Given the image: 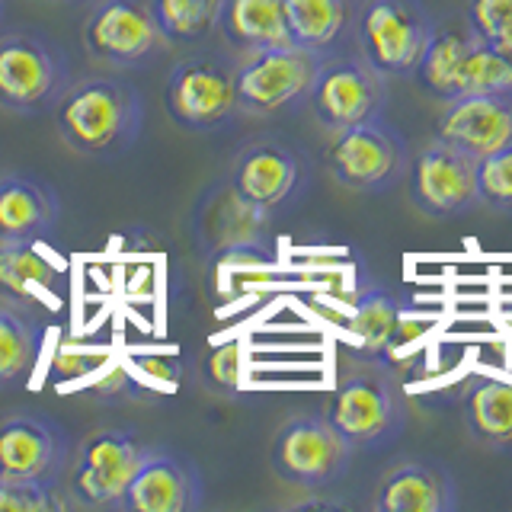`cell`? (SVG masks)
Instances as JSON below:
<instances>
[{
	"mask_svg": "<svg viewBox=\"0 0 512 512\" xmlns=\"http://www.w3.org/2000/svg\"><path fill=\"white\" fill-rule=\"evenodd\" d=\"M58 138L80 157H119L141 135V93L122 77H84L55 103Z\"/></svg>",
	"mask_w": 512,
	"mask_h": 512,
	"instance_id": "cell-1",
	"label": "cell"
},
{
	"mask_svg": "<svg viewBox=\"0 0 512 512\" xmlns=\"http://www.w3.org/2000/svg\"><path fill=\"white\" fill-rule=\"evenodd\" d=\"M413 77L429 96L452 103L461 96L512 90V61L477 39L468 23L436 26Z\"/></svg>",
	"mask_w": 512,
	"mask_h": 512,
	"instance_id": "cell-2",
	"label": "cell"
},
{
	"mask_svg": "<svg viewBox=\"0 0 512 512\" xmlns=\"http://www.w3.org/2000/svg\"><path fill=\"white\" fill-rule=\"evenodd\" d=\"M324 416L352 445V452L391 445L407 423L404 400L381 359H368L356 372L343 375Z\"/></svg>",
	"mask_w": 512,
	"mask_h": 512,
	"instance_id": "cell-3",
	"label": "cell"
},
{
	"mask_svg": "<svg viewBox=\"0 0 512 512\" xmlns=\"http://www.w3.org/2000/svg\"><path fill=\"white\" fill-rule=\"evenodd\" d=\"M71 87V61L55 42L36 32L0 36V109L36 116L55 109Z\"/></svg>",
	"mask_w": 512,
	"mask_h": 512,
	"instance_id": "cell-4",
	"label": "cell"
},
{
	"mask_svg": "<svg viewBox=\"0 0 512 512\" xmlns=\"http://www.w3.org/2000/svg\"><path fill=\"white\" fill-rule=\"evenodd\" d=\"M320 64H324V52H311L295 42L244 52V61L234 68L240 112L276 116V112L308 100Z\"/></svg>",
	"mask_w": 512,
	"mask_h": 512,
	"instance_id": "cell-5",
	"label": "cell"
},
{
	"mask_svg": "<svg viewBox=\"0 0 512 512\" xmlns=\"http://www.w3.org/2000/svg\"><path fill=\"white\" fill-rule=\"evenodd\" d=\"M362 58L384 77L413 74L436 32L420 0H368L359 13Z\"/></svg>",
	"mask_w": 512,
	"mask_h": 512,
	"instance_id": "cell-6",
	"label": "cell"
},
{
	"mask_svg": "<svg viewBox=\"0 0 512 512\" xmlns=\"http://www.w3.org/2000/svg\"><path fill=\"white\" fill-rule=\"evenodd\" d=\"M148 445L132 429H100L80 442L68 471V496L74 506L116 509L132 484Z\"/></svg>",
	"mask_w": 512,
	"mask_h": 512,
	"instance_id": "cell-7",
	"label": "cell"
},
{
	"mask_svg": "<svg viewBox=\"0 0 512 512\" xmlns=\"http://www.w3.org/2000/svg\"><path fill=\"white\" fill-rule=\"evenodd\" d=\"M407 144L381 119L340 128L330 138L327 167L333 180L352 192H384L407 173Z\"/></svg>",
	"mask_w": 512,
	"mask_h": 512,
	"instance_id": "cell-8",
	"label": "cell"
},
{
	"mask_svg": "<svg viewBox=\"0 0 512 512\" xmlns=\"http://www.w3.org/2000/svg\"><path fill=\"white\" fill-rule=\"evenodd\" d=\"M352 461V445L336 432L327 416H295L272 436L269 464L292 487H327Z\"/></svg>",
	"mask_w": 512,
	"mask_h": 512,
	"instance_id": "cell-9",
	"label": "cell"
},
{
	"mask_svg": "<svg viewBox=\"0 0 512 512\" xmlns=\"http://www.w3.org/2000/svg\"><path fill=\"white\" fill-rule=\"evenodd\" d=\"M164 109L183 132H215L228 125L237 106L234 68L221 58H186L167 77Z\"/></svg>",
	"mask_w": 512,
	"mask_h": 512,
	"instance_id": "cell-10",
	"label": "cell"
},
{
	"mask_svg": "<svg viewBox=\"0 0 512 512\" xmlns=\"http://www.w3.org/2000/svg\"><path fill=\"white\" fill-rule=\"evenodd\" d=\"M308 106L327 132L381 119L388 106V84L365 58L324 61L311 84Z\"/></svg>",
	"mask_w": 512,
	"mask_h": 512,
	"instance_id": "cell-11",
	"label": "cell"
},
{
	"mask_svg": "<svg viewBox=\"0 0 512 512\" xmlns=\"http://www.w3.org/2000/svg\"><path fill=\"white\" fill-rule=\"evenodd\" d=\"M148 0H100L84 20V48L93 61L138 68L164 45Z\"/></svg>",
	"mask_w": 512,
	"mask_h": 512,
	"instance_id": "cell-12",
	"label": "cell"
},
{
	"mask_svg": "<svg viewBox=\"0 0 512 512\" xmlns=\"http://www.w3.org/2000/svg\"><path fill=\"white\" fill-rule=\"evenodd\" d=\"M413 202L429 218H452L480 205L477 160L445 141H429L410 170Z\"/></svg>",
	"mask_w": 512,
	"mask_h": 512,
	"instance_id": "cell-13",
	"label": "cell"
},
{
	"mask_svg": "<svg viewBox=\"0 0 512 512\" xmlns=\"http://www.w3.org/2000/svg\"><path fill=\"white\" fill-rule=\"evenodd\" d=\"M68 461L64 429L39 413L0 423V480H58Z\"/></svg>",
	"mask_w": 512,
	"mask_h": 512,
	"instance_id": "cell-14",
	"label": "cell"
},
{
	"mask_svg": "<svg viewBox=\"0 0 512 512\" xmlns=\"http://www.w3.org/2000/svg\"><path fill=\"white\" fill-rule=\"evenodd\" d=\"M436 138L474 160L512 148V90L452 100L439 116Z\"/></svg>",
	"mask_w": 512,
	"mask_h": 512,
	"instance_id": "cell-15",
	"label": "cell"
},
{
	"mask_svg": "<svg viewBox=\"0 0 512 512\" xmlns=\"http://www.w3.org/2000/svg\"><path fill=\"white\" fill-rule=\"evenodd\" d=\"M202 506V474L186 458L148 448L132 484L125 487L119 512H192Z\"/></svg>",
	"mask_w": 512,
	"mask_h": 512,
	"instance_id": "cell-16",
	"label": "cell"
},
{
	"mask_svg": "<svg viewBox=\"0 0 512 512\" xmlns=\"http://www.w3.org/2000/svg\"><path fill=\"white\" fill-rule=\"evenodd\" d=\"M301 183V164L295 151H288L279 141H260L240 151L231 170V189L247 208L272 212L282 202L295 196Z\"/></svg>",
	"mask_w": 512,
	"mask_h": 512,
	"instance_id": "cell-17",
	"label": "cell"
},
{
	"mask_svg": "<svg viewBox=\"0 0 512 512\" xmlns=\"http://www.w3.org/2000/svg\"><path fill=\"white\" fill-rule=\"evenodd\" d=\"M372 506L378 512H452L458 506L455 477L436 461H404L381 477Z\"/></svg>",
	"mask_w": 512,
	"mask_h": 512,
	"instance_id": "cell-18",
	"label": "cell"
},
{
	"mask_svg": "<svg viewBox=\"0 0 512 512\" xmlns=\"http://www.w3.org/2000/svg\"><path fill=\"white\" fill-rule=\"evenodd\" d=\"M61 215L58 192L39 176H0V240H42Z\"/></svg>",
	"mask_w": 512,
	"mask_h": 512,
	"instance_id": "cell-19",
	"label": "cell"
},
{
	"mask_svg": "<svg viewBox=\"0 0 512 512\" xmlns=\"http://www.w3.org/2000/svg\"><path fill=\"white\" fill-rule=\"evenodd\" d=\"M224 42L237 52H256L269 45H288L282 0H221L218 26Z\"/></svg>",
	"mask_w": 512,
	"mask_h": 512,
	"instance_id": "cell-20",
	"label": "cell"
},
{
	"mask_svg": "<svg viewBox=\"0 0 512 512\" xmlns=\"http://www.w3.org/2000/svg\"><path fill=\"white\" fill-rule=\"evenodd\" d=\"M61 282V269L39 240H0V295L10 301H29L52 292Z\"/></svg>",
	"mask_w": 512,
	"mask_h": 512,
	"instance_id": "cell-21",
	"label": "cell"
},
{
	"mask_svg": "<svg viewBox=\"0 0 512 512\" xmlns=\"http://www.w3.org/2000/svg\"><path fill=\"white\" fill-rule=\"evenodd\" d=\"M464 423L480 445H512V381L477 378L464 394Z\"/></svg>",
	"mask_w": 512,
	"mask_h": 512,
	"instance_id": "cell-22",
	"label": "cell"
},
{
	"mask_svg": "<svg viewBox=\"0 0 512 512\" xmlns=\"http://www.w3.org/2000/svg\"><path fill=\"white\" fill-rule=\"evenodd\" d=\"M346 327L368 359H381V356H388L400 340L404 308H400V301L394 295L375 288V292H365L356 304H352Z\"/></svg>",
	"mask_w": 512,
	"mask_h": 512,
	"instance_id": "cell-23",
	"label": "cell"
},
{
	"mask_svg": "<svg viewBox=\"0 0 512 512\" xmlns=\"http://www.w3.org/2000/svg\"><path fill=\"white\" fill-rule=\"evenodd\" d=\"M282 10L292 42L311 52H327L349 20L346 0H282Z\"/></svg>",
	"mask_w": 512,
	"mask_h": 512,
	"instance_id": "cell-24",
	"label": "cell"
},
{
	"mask_svg": "<svg viewBox=\"0 0 512 512\" xmlns=\"http://www.w3.org/2000/svg\"><path fill=\"white\" fill-rule=\"evenodd\" d=\"M42 333L29 317L0 308V391L26 384L39 365Z\"/></svg>",
	"mask_w": 512,
	"mask_h": 512,
	"instance_id": "cell-25",
	"label": "cell"
},
{
	"mask_svg": "<svg viewBox=\"0 0 512 512\" xmlns=\"http://www.w3.org/2000/svg\"><path fill=\"white\" fill-rule=\"evenodd\" d=\"M167 42H199L218 26L221 0H148Z\"/></svg>",
	"mask_w": 512,
	"mask_h": 512,
	"instance_id": "cell-26",
	"label": "cell"
},
{
	"mask_svg": "<svg viewBox=\"0 0 512 512\" xmlns=\"http://www.w3.org/2000/svg\"><path fill=\"white\" fill-rule=\"evenodd\" d=\"M71 496L58 480H0V512H61Z\"/></svg>",
	"mask_w": 512,
	"mask_h": 512,
	"instance_id": "cell-27",
	"label": "cell"
},
{
	"mask_svg": "<svg viewBox=\"0 0 512 512\" xmlns=\"http://www.w3.org/2000/svg\"><path fill=\"white\" fill-rule=\"evenodd\" d=\"M468 23L477 39L512 61V0H468Z\"/></svg>",
	"mask_w": 512,
	"mask_h": 512,
	"instance_id": "cell-28",
	"label": "cell"
},
{
	"mask_svg": "<svg viewBox=\"0 0 512 512\" xmlns=\"http://www.w3.org/2000/svg\"><path fill=\"white\" fill-rule=\"evenodd\" d=\"M480 202L500 212H512V148L477 160Z\"/></svg>",
	"mask_w": 512,
	"mask_h": 512,
	"instance_id": "cell-29",
	"label": "cell"
},
{
	"mask_svg": "<svg viewBox=\"0 0 512 512\" xmlns=\"http://www.w3.org/2000/svg\"><path fill=\"white\" fill-rule=\"evenodd\" d=\"M237 343H224L218 346L212 356L205 362V378L212 381V388H224V391H234L237 384V368H240V359H237Z\"/></svg>",
	"mask_w": 512,
	"mask_h": 512,
	"instance_id": "cell-30",
	"label": "cell"
},
{
	"mask_svg": "<svg viewBox=\"0 0 512 512\" xmlns=\"http://www.w3.org/2000/svg\"><path fill=\"white\" fill-rule=\"evenodd\" d=\"M138 372L148 378V381H157L160 388H173L176 381H180V359L176 356H157V352H148V356H138L135 359Z\"/></svg>",
	"mask_w": 512,
	"mask_h": 512,
	"instance_id": "cell-31",
	"label": "cell"
},
{
	"mask_svg": "<svg viewBox=\"0 0 512 512\" xmlns=\"http://www.w3.org/2000/svg\"><path fill=\"white\" fill-rule=\"evenodd\" d=\"M0 16H4V0H0Z\"/></svg>",
	"mask_w": 512,
	"mask_h": 512,
	"instance_id": "cell-32",
	"label": "cell"
}]
</instances>
